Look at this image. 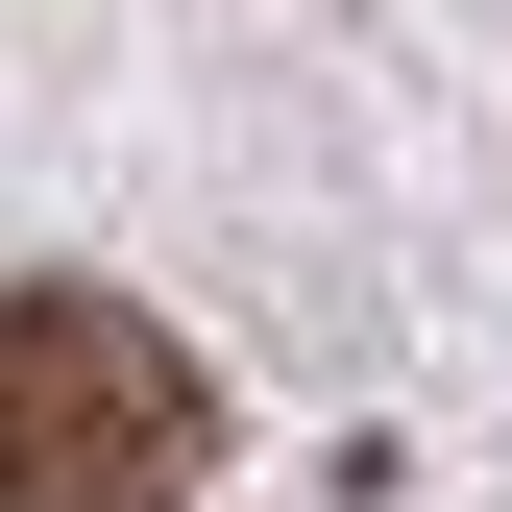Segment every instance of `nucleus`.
Wrapping results in <instances>:
<instances>
[{
    "instance_id": "1",
    "label": "nucleus",
    "mask_w": 512,
    "mask_h": 512,
    "mask_svg": "<svg viewBox=\"0 0 512 512\" xmlns=\"http://www.w3.org/2000/svg\"><path fill=\"white\" fill-rule=\"evenodd\" d=\"M220 391L147 293H0V512H196Z\"/></svg>"
}]
</instances>
